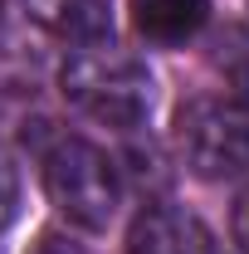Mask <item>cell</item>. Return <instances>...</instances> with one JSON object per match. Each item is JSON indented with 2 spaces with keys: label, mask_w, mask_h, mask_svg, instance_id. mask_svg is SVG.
Instances as JSON below:
<instances>
[{
  "label": "cell",
  "mask_w": 249,
  "mask_h": 254,
  "mask_svg": "<svg viewBox=\"0 0 249 254\" xmlns=\"http://www.w3.org/2000/svg\"><path fill=\"white\" fill-rule=\"evenodd\" d=\"M59 93L68 98V108H78L83 118H93L103 127L132 132L152 118L156 103V83L147 73V64L103 44H83L73 49L59 68Z\"/></svg>",
  "instance_id": "6da1fadb"
},
{
  "label": "cell",
  "mask_w": 249,
  "mask_h": 254,
  "mask_svg": "<svg viewBox=\"0 0 249 254\" xmlns=\"http://www.w3.org/2000/svg\"><path fill=\"white\" fill-rule=\"evenodd\" d=\"M44 190L63 220L83 225V230H108L123 205L118 166L88 137H59L44 152Z\"/></svg>",
  "instance_id": "7a4b0ae2"
},
{
  "label": "cell",
  "mask_w": 249,
  "mask_h": 254,
  "mask_svg": "<svg viewBox=\"0 0 249 254\" xmlns=\"http://www.w3.org/2000/svg\"><path fill=\"white\" fill-rule=\"evenodd\" d=\"M176 152L200 181L249 171V108L225 98H190L176 113Z\"/></svg>",
  "instance_id": "3957f363"
},
{
  "label": "cell",
  "mask_w": 249,
  "mask_h": 254,
  "mask_svg": "<svg viewBox=\"0 0 249 254\" xmlns=\"http://www.w3.org/2000/svg\"><path fill=\"white\" fill-rule=\"evenodd\" d=\"M127 254H215V240L190 210L147 205L127 230Z\"/></svg>",
  "instance_id": "277c9868"
},
{
  "label": "cell",
  "mask_w": 249,
  "mask_h": 254,
  "mask_svg": "<svg viewBox=\"0 0 249 254\" xmlns=\"http://www.w3.org/2000/svg\"><path fill=\"white\" fill-rule=\"evenodd\" d=\"M127 10H132V30L161 49L195 39L210 20V0H127Z\"/></svg>",
  "instance_id": "5b68a950"
},
{
  "label": "cell",
  "mask_w": 249,
  "mask_h": 254,
  "mask_svg": "<svg viewBox=\"0 0 249 254\" xmlns=\"http://www.w3.org/2000/svg\"><path fill=\"white\" fill-rule=\"evenodd\" d=\"M20 10L34 25H44L59 39H73V44H103L113 34L108 0H20Z\"/></svg>",
  "instance_id": "8992f818"
},
{
  "label": "cell",
  "mask_w": 249,
  "mask_h": 254,
  "mask_svg": "<svg viewBox=\"0 0 249 254\" xmlns=\"http://www.w3.org/2000/svg\"><path fill=\"white\" fill-rule=\"evenodd\" d=\"M220 68H225V78L240 88V98L249 103V30H230L220 39Z\"/></svg>",
  "instance_id": "52a82bcc"
},
{
  "label": "cell",
  "mask_w": 249,
  "mask_h": 254,
  "mask_svg": "<svg viewBox=\"0 0 249 254\" xmlns=\"http://www.w3.org/2000/svg\"><path fill=\"white\" fill-rule=\"evenodd\" d=\"M15 205H20V176H15L10 157L0 152V235H5V225L15 220Z\"/></svg>",
  "instance_id": "ba28073f"
},
{
  "label": "cell",
  "mask_w": 249,
  "mask_h": 254,
  "mask_svg": "<svg viewBox=\"0 0 249 254\" xmlns=\"http://www.w3.org/2000/svg\"><path fill=\"white\" fill-rule=\"evenodd\" d=\"M230 235H235V250L249 254V186L240 190V200H235V210H230Z\"/></svg>",
  "instance_id": "9c48e42d"
},
{
  "label": "cell",
  "mask_w": 249,
  "mask_h": 254,
  "mask_svg": "<svg viewBox=\"0 0 249 254\" xmlns=\"http://www.w3.org/2000/svg\"><path fill=\"white\" fill-rule=\"evenodd\" d=\"M30 254H83V250H78V240H68L63 230H44L30 245Z\"/></svg>",
  "instance_id": "30bf717a"
}]
</instances>
